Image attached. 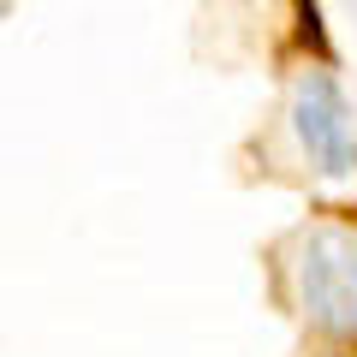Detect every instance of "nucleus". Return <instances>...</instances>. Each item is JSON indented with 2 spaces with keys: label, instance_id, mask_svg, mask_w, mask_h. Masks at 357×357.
<instances>
[{
  "label": "nucleus",
  "instance_id": "f257e3e1",
  "mask_svg": "<svg viewBox=\"0 0 357 357\" xmlns=\"http://www.w3.org/2000/svg\"><path fill=\"white\" fill-rule=\"evenodd\" d=\"M292 292L321 333L357 340V232L351 227L304 232L292 262Z\"/></svg>",
  "mask_w": 357,
  "mask_h": 357
},
{
  "label": "nucleus",
  "instance_id": "f03ea898",
  "mask_svg": "<svg viewBox=\"0 0 357 357\" xmlns=\"http://www.w3.org/2000/svg\"><path fill=\"white\" fill-rule=\"evenodd\" d=\"M292 126H298V149L321 178H351L357 173V137H351V114L345 96L328 72H304L292 96Z\"/></svg>",
  "mask_w": 357,
  "mask_h": 357
}]
</instances>
